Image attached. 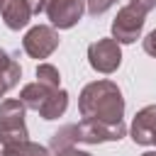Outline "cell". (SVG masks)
Instances as JSON below:
<instances>
[{
	"mask_svg": "<svg viewBox=\"0 0 156 156\" xmlns=\"http://www.w3.org/2000/svg\"><path fill=\"white\" fill-rule=\"evenodd\" d=\"M78 110L83 119H98V122H122L124 115V98L117 83L112 80H93L80 90Z\"/></svg>",
	"mask_w": 156,
	"mask_h": 156,
	"instance_id": "obj_1",
	"label": "cell"
},
{
	"mask_svg": "<svg viewBox=\"0 0 156 156\" xmlns=\"http://www.w3.org/2000/svg\"><path fill=\"white\" fill-rule=\"evenodd\" d=\"M24 105L20 100H2L0 102V144H17L24 141L27 134V124H24Z\"/></svg>",
	"mask_w": 156,
	"mask_h": 156,
	"instance_id": "obj_2",
	"label": "cell"
},
{
	"mask_svg": "<svg viewBox=\"0 0 156 156\" xmlns=\"http://www.w3.org/2000/svg\"><path fill=\"white\" fill-rule=\"evenodd\" d=\"M88 63L93 71L98 73H115L122 63V49H119V41L117 39H98L88 46Z\"/></svg>",
	"mask_w": 156,
	"mask_h": 156,
	"instance_id": "obj_3",
	"label": "cell"
},
{
	"mask_svg": "<svg viewBox=\"0 0 156 156\" xmlns=\"http://www.w3.org/2000/svg\"><path fill=\"white\" fill-rule=\"evenodd\" d=\"M22 49L32 58H49L58 49V32L49 24H37L24 34Z\"/></svg>",
	"mask_w": 156,
	"mask_h": 156,
	"instance_id": "obj_4",
	"label": "cell"
},
{
	"mask_svg": "<svg viewBox=\"0 0 156 156\" xmlns=\"http://www.w3.org/2000/svg\"><path fill=\"white\" fill-rule=\"evenodd\" d=\"M146 15H141L139 10H134L132 5H124L117 17L112 20V39H117L119 44H134L141 37L144 29V20Z\"/></svg>",
	"mask_w": 156,
	"mask_h": 156,
	"instance_id": "obj_5",
	"label": "cell"
},
{
	"mask_svg": "<svg viewBox=\"0 0 156 156\" xmlns=\"http://www.w3.org/2000/svg\"><path fill=\"white\" fill-rule=\"evenodd\" d=\"M46 17L58 29H71L83 17V0H49L44 7Z\"/></svg>",
	"mask_w": 156,
	"mask_h": 156,
	"instance_id": "obj_6",
	"label": "cell"
},
{
	"mask_svg": "<svg viewBox=\"0 0 156 156\" xmlns=\"http://www.w3.org/2000/svg\"><path fill=\"white\" fill-rule=\"evenodd\" d=\"M129 134L134 144L141 146H156V105H146L134 115V122L129 127Z\"/></svg>",
	"mask_w": 156,
	"mask_h": 156,
	"instance_id": "obj_7",
	"label": "cell"
},
{
	"mask_svg": "<svg viewBox=\"0 0 156 156\" xmlns=\"http://www.w3.org/2000/svg\"><path fill=\"white\" fill-rule=\"evenodd\" d=\"M0 17L7 29H24L32 20V7L27 0H0Z\"/></svg>",
	"mask_w": 156,
	"mask_h": 156,
	"instance_id": "obj_8",
	"label": "cell"
},
{
	"mask_svg": "<svg viewBox=\"0 0 156 156\" xmlns=\"http://www.w3.org/2000/svg\"><path fill=\"white\" fill-rule=\"evenodd\" d=\"M20 78H22V66L5 49H0V98L7 90H12L20 83Z\"/></svg>",
	"mask_w": 156,
	"mask_h": 156,
	"instance_id": "obj_9",
	"label": "cell"
},
{
	"mask_svg": "<svg viewBox=\"0 0 156 156\" xmlns=\"http://www.w3.org/2000/svg\"><path fill=\"white\" fill-rule=\"evenodd\" d=\"M66 107H68V93L63 88H56V90H51V95L44 100V105L37 112L41 115V119H58L66 112Z\"/></svg>",
	"mask_w": 156,
	"mask_h": 156,
	"instance_id": "obj_10",
	"label": "cell"
},
{
	"mask_svg": "<svg viewBox=\"0 0 156 156\" xmlns=\"http://www.w3.org/2000/svg\"><path fill=\"white\" fill-rule=\"evenodd\" d=\"M51 90H56V88H46V85H41L39 80H37V83H27V85L20 90V102H22L27 110H39V107L44 105V100L51 95Z\"/></svg>",
	"mask_w": 156,
	"mask_h": 156,
	"instance_id": "obj_11",
	"label": "cell"
},
{
	"mask_svg": "<svg viewBox=\"0 0 156 156\" xmlns=\"http://www.w3.org/2000/svg\"><path fill=\"white\" fill-rule=\"evenodd\" d=\"M2 156H49V149L41 144H34L29 139L2 146Z\"/></svg>",
	"mask_w": 156,
	"mask_h": 156,
	"instance_id": "obj_12",
	"label": "cell"
},
{
	"mask_svg": "<svg viewBox=\"0 0 156 156\" xmlns=\"http://www.w3.org/2000/svg\"><path fill=\"white\" fill-rule=\"evenodd\" d=\"M37 80L41 85H46V88H58L61 85V73L51 63H39L37 66Z\"/></svg>",
	"mask_w": 156,
	"mask_h": 156,
	"instance_id": "obj_13",
	"label": "cell"
},
{
	"mask_svg": "<svg viewBox=\"0 0 156 156\" xmlns=\"http://www.w3.org/2000/svg\"><path fill=\"white\" fill-rule=\"evenodd\" d=\"M115 2H117V0H83L85 10H88L90 15H102V12H107Z\"/></svg>",
	"mask_w": 156,
	"mask_h": 156,
	"instance_id": "obj_14",
	"label": "cell"
},
{
	"mask_svg": "<svg viewBox=\"0 0 156 156\" xmlns=\"http://www.w3.org/2000/svg\"><path fill=\"white\" fill-rule=\"evenodd\" d=\"M49 156H90V154L76 146H66V149H49Z\"/></svg>",
	"mask_w": 156,
	"mask_h": 156,
	"instance_id": "obj_15",
	"label": "cell"
},
{
	"mask_svg": "<svg viewBox=\"0 0 156 156\" xmlns=\"http://www.w3.org/2000/svg\"><path fill=\"white\" fill-rule=\"evenodd\" d=\"M129 5L134 10H139L141 15H149L154 7H156V0H129Z\"/></svg>",
	"mask_w": 156,
	"mask_h": 156,
	"instance_id": "obj_16",
	"label": "cell"
},
{
	"mask_svg": "<svg viewBox=\"0 0 156 156\" xmlns=\"http://www.w3.org/2000/svg\"><path fill=\"white\" fill-rule=\"evenodd\" d=\"M144 51H146L149 56H154V58H156V29H154V32H149V34L144 37Z\"/></svg>",
	"mask_w": 156,
	"mask_h": 156,
	"instance_id": "obj_17",
	"label": "cell"
},
{
	"mask_svg": "<svg viewBox=\"0 0 156 156\" xmlns=\"http://www.w3.org/2000/svg\"><path fill=\"white\" fill-rule=\"evenodd\" d=\"M27 2H29V7H32V15H41L49 0H27Z\"/></svg>",
	"mask_w": 156,
	"mask_h": 156,
	"instance_id": "obj_18",
	"label": "cell"
},
{
	"mask_svg": "<svg viewBox=\"0 0 156 156\" xmlns=\"http://www.w3.org/2000/svg\"><path fill=\"white\" fill-rule=\"evenodd\" d=\"M141 156H156V151H146V154H141Z\"/></svg>",
	"mask_w": 156,
	"mask_h": 156,
	"instance_id": "obj_19",
	"label": "cell"
},
{
	"mask_svg": "<svg viewBox=\"0 0 156 156\" xmlns=\"http://www.w3.org/2000/svg\"><path fill=\"white\" fill-rule=\"evenodd\" d=\"M0 156H2V154H0Z\"/></svg>",
	"mask_w": 156,
	"mask_h": 156,
	"instance_id": "obj_20",
	"label": "cell"
}]
</instances>
